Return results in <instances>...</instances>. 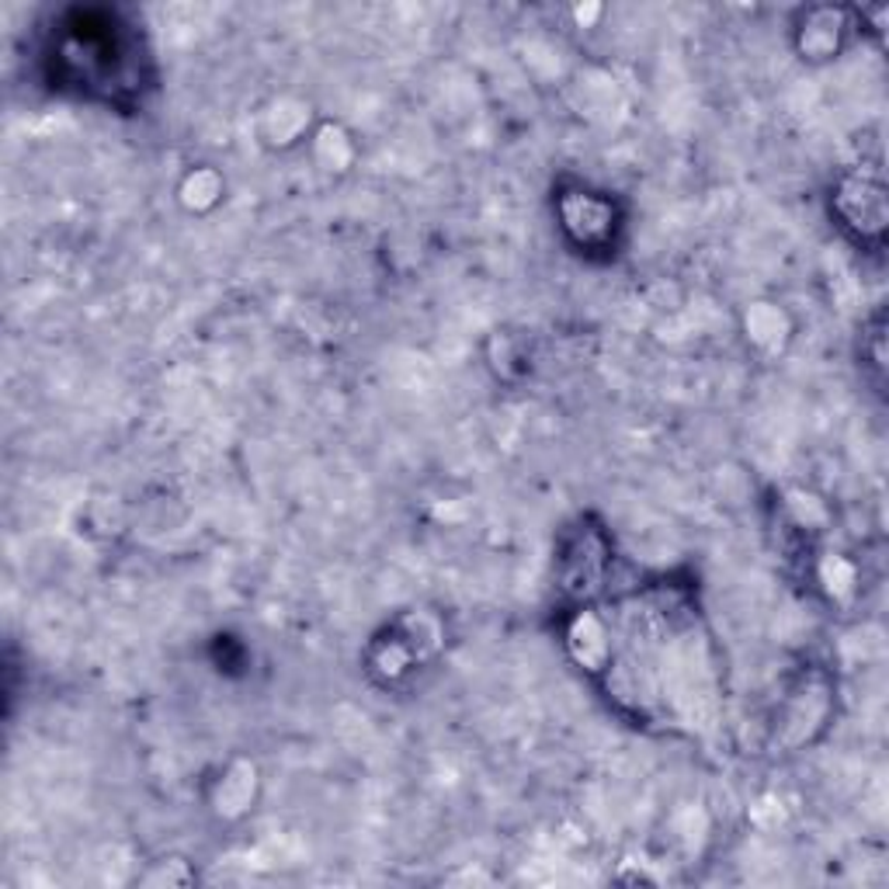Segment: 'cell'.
<instances>
[{
    "label": "cell",
    "instance_id": "1",
    "mask_svg": "<svg viewBox=\"0 0 889 889\" xmlns=\"http://www.w3.org/2000/svg\"><path fill=\"white\" fill-rule=\"evenodd\" d=\"M838 212L844 227H852L862 240H879L886 230V195L876 177H844L838 188Z\"/></svg>",
    "mask_w": 889,
    "mask_h": 889
},
{
    "label": "cell",
    "instance_id": "2",
    "mask_svg": "<svg viewBox=\"0 0 889 889\" xmlns=\"http://www.w3.org/2000/svg\"><path fill=\"white\" fill-rule=\"evenodd\" d=\"M307 126H310V105H299V101H278V105L265 112V136L275 147L296 143Z\"/></svg>",
    "mask_w": 889,
    "mask_h": 889
},
{
    "label": "cell",
    "instance_id": "3",
    "mask_svg": "<svg viewBox=\"0 0 889 889\" xmlns=\"http://www.w3.org/2000/svg\"><path fill=\"white\" fill-rule=\"evenodd\" d=\"M789 327H785V316H782V310L778 307H772V302H754L751 310H747V337L754 340V345H761V348H778L785 337Z\"/></svg>",
    "mask_w": 889,
    "mask_h": 889
},
{
    "label": "cell",
    "instance_id": "4",
    "mask_svg": "<svg viewBox=\"0 0 889 889\" xmlns=\"http://www.w3.org/2000/svg\"><path fill=\"white\" fill-rule=\"evenodd\" d=\"M254 799V767L251 764H240L236 772H230L227 778L219 782V796H216V806L222 813H244Z\"/></svg>",
    "mask_w": 889,
    "mask_h": 889
},
{
    "label": "cell",
    "instance_id": "5",
    "mask_svg": "<svg viewBox=\"0 0 889 889\" xmlns=\"http://www.w3.org/2000/svg\"><path fill=\"white\" fill-rule=\"evenodd\" d=\"M219 195H222V177L216 171H206V168H198L195 174H188V181L181 185V201H185V206L195 209V212L216 206Z\"/></svg>",
    "mask_w": 889,
    "mask_h": 889
}]
</instances>
